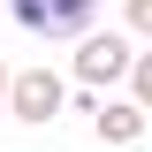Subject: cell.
<instances>
[{"instance_id": "1", "label": "cell", "mask_w": 152, "mask_h": 152, "mask_svg": "<svg viewBox=\"0 0 152 152\" xmlns=\"http://www.w3.org/2000/svg\"><path fill=\"white\" fill-rule=\"evenodd\" d=\"M129 61H137V46H129L122 31H84V38H76V84H84V91L122 84V76H129Z\"/></svg>"}, {"instance_id": "2", "label": "cell", "mask_w": 152, "mask_h": 152, "mask_svg": "<svg viewBox=\"0 0 152 152\" xmlns=\"http://www.w3.org/2000/svg\"><path fill=\"white\" fill-rule=\"evenodd\" d=\"M8 15L31 38H84L99 15V0H8Z\"/></svg>"}, {"instance_id": "3", "label": "cell", "mask_w": 152, "mask_h": 152, "mask_svg": "<svg viewBox=\"0 0 152 152\" xmlns=\"http://www.w3.org/2000/svg\"><path fill=\"white\" fill-rule=\"evenodd\" d=\"M61 107H69V84H61L53 69H23V76H8V114H15V122L46 129Z\"/></svg>"}, {"instance_id": "4", "label": "cell", "mask_w": 152, "mask_h": 152, "mask_svg": "<svg viewBox=\"0 0 152 152\" xmlns=\"http://www.w3.org/2000/svg\"><path fill=\"white\" fill-rule=\"evenodd\" d=\"M145 122H152V114L137 107V99H99V107H91V129L107 137V145H137Z\"/></svg>"}, {"instance_id": "5", "label": "cell", "mask_w": 152, "mask_h": 152, "mask_svg": "<svg viewBox=\"0 0 152 152\" xmlns=\"http://www.w3.org/2000/svg\"><path fill=\"white\" fill-rule=\"evenodd\" d=\"M129 99L152 114V53H137V61H129Z\"/></svg>"}, {"instance_id": "6", "label": "cell", "mask_w": 152, "mask_h": 152, "mask_svg": "<svg viewBox=\"0 0 152 152\" xmlns=\"http://www.w3.org/2000/svg\"><path fill=\"white\" fill-rule=\"evenodd\" d=\"M129 31H137V38H152V0H129Z\"/></svg>"}, {"instance_id": "7", "label": "cell", "mask_w": 152, "mask_h": 152, "mask_svg": "<svg viewBox=\"0 0 152 152\" xmlns=\"http://www.w3.org/2000/svg\"><path fill=\"white\" fill-rule=\"evenodd\" d=\"M0 114H8V69H0Z\"/></svg>"}, {"instance_id": "8", "label": "cell", "mask_w": 152, "mask_h": 152, "mask_svg": "<svg viewBox=\"0 0 152 152\" xmlns=\"http://www.w3.org/2000/svg\"><path fill=\"white\" fill-rule=\"evenodd\" d=\"M0 15H8V0H0Z\"/></svg>"}]
</instances>
